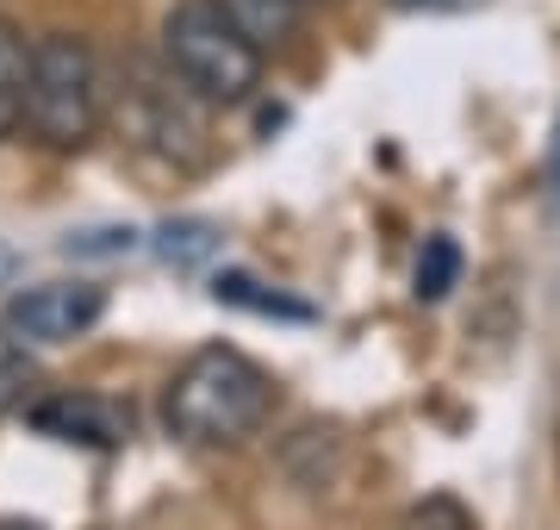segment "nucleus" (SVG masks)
I'll use <instances>...</instances> for the list:
<instances>
[{"label":"nucleus","mask_w":560,"mask_h":530,"mask_svg":"<svg viewBox=\"0 0 560 530\" xmlns=\"http://www.w3.org/2000/svg\"><path fill=\"white\" fill-rule=\"evenodd\" d=\"M275 375L231 344H200L162 388V425L194 449H224L275 418Z\"/></svg>","instance_id":"1"},{"label":"nucleus","mask_w":560,"mask_h":530,"mask_svg":"<svg viewBox=\"0 0 560 530\" xmlns=\"http://www.w3.org/2000/svg\"><path fill=\"white\" fill-rule=\"evenodd\" d=\"M106 125V69L81 32L32 38V88H25V131L44 150H88Z\"/></svg>","instance_id":"2"},{"label":"nucleus","mask_w":560,"mask_h":530,"mask_svg":"<svg viewBox=\"0 0 560 530\" xmlns=\"http://www.w3.org/2000/svg\"><path fill=\"white\" fill-rule=\"evenodd\" d=\"M162 62L206 106H243L261 88V50L224 20L219 0H175L162 13Z\"/></svg>","instance_id":"3"},{"label":"nucleus","mask_w":560,"mask_h":530,"mask_svg":"<svg viewBox=\"0 0 560 530\" xmlns=\"http://www.w3.org/2000/svg\"><path fill=\"white\" fill-rule=\"evenodd\" d=\"M206 113L212 106L180 82L168 62H131L125 76V94H119V119L125 131L150 150H162L168 163H200L206 157Z\"/></svg>","instance_id":"4"},{"label":"nucleus","mask_w":560,"mask_h":530,"mask_svg":"<svg viewBox=\"0 0 560 530\" xmlns=\"http://www.w3.org/2000/svg\"><path fill=\"white\" fill-rule=\"evenodd\" d=\"M106 312V287L94 281H38L20 287L7 300V319L0 325L13 331L20 344H75L81 331H94Z\"/></svg>","instance_id":"5"},{"label":"nucleus","mask_w":560,"mask_h":530,"mask_svg":"<svg viewBox=\"0 0 560 530\" xmlns=\"http://www.w3.org/2000/svg\"><path fill=\"white\" fill-rule=\"evenodd\" d=\"M38 437H57V443H81V449H125L131 443V406L106 400V393H38L25 406Z\"/></svg>","instance_id":"6"},{"label":"nucleus","mask_w":560,"mask_h":530,"mask_svg":"<svg viewBox=\"0 0 560 530\" xmlns=\"http://www.w3.org/2000/svg\"><path fill=\"white\" fill-rule=\"evenodd\" d=\"M25 88H32V38L0 13V138L25 131Z\"/></svg>","instance_id":"7"},{"label":"nucleus","mask_w":560,"mask_h":530,"mask_svg":"<svg viewBox=\"0 0 560 530\" xmlns=\"http://www.w3.org/2000/svg\"><path fill=\"white\" fill-rule=\"evenodd\" d=\"M219 7H224V20H231L243 38L256 44L261 57H268L275 44L293 38V32H300V20H305V0H219Z\"/></svg>","instance_id":"8"},{"label":"nucleus","mask_w":560,"mask_h":530,"mask_svg":"<svg viewBox=\"0 0 560 530\" xmlns=\"http://www.w3.org/2000/svg\"><path fill=\"white\" fill-rule=\"evenodd\" d=\"M219 250H224V231L212 219H168L156 231V256L175 268V275H200Z\"/></svg>","instance_id":"9"},{"label":"nucleus","mask_w":560,"mask_h":530,"mask_svg":"<svg viewBox=\"0 0 560 530\" xmlns=\"http://www.w3.org/2000/svg\"><path fill=\"white\" fill-rule=\"evenodd\" d=\"M38 400V362L25 356V344L0 325V418H13Z\"/></svg>","instance_id":"10"},{"label":"nucleus","mask_w":560,"mask_h":530,"mask_svg":"<svg viewBox=\"0 0 560 530\" xmlns=\"http://www.w3.org/2000/svg\"><path fill=\"white\" fill-rule=\"evenodd\" d=\"M212 300H219V307L261 312V319H312V307H305V300L268 293V287H261V281H249V275H219V281H212Z\"/></svg>","instance_id":"11"},{"label":"nucleus","mask_w":560,"mask_h":530,"mask_svg":"<svg viewBox=\"0 0 560 530\" xmlns=\"http://www.w3.org/2000/svg\"><path fill=\"white\" fill-rule=\"evenodd\" d=\"M138 250L143 231H131V224H94V231L62 238V256H75V263H119V256H138Z\"/></svg>","instance_id":"12"},{"label":"nucleus","mask_w":560,"mask_h":530,"mask_svg":"<svg viewBox=\"0 0 560 530\" xmlns=\"http://www.w3.org/2000/svg\"><path fill=\"white\" fill-rule=\"evenodd\" d=\"M460 281V244L455 238H430L418 256V300H442Z\"/></svg>","instance_id":"13"},{"label":"nucleus","mask_w":560,"mask_h":530,"mask_svg":"<svg viewBox=\"0 0 560 530\" xmlns=\"http://www.w3.org/2000/svg\"><path fill=\"white\" fill-rule=\"evenodd\" d=\"M399 530H480V525H474V511L460 506V499H448V493H430L423 506L405 511Z\"/></svg>","instance_id":"14"},{"label":"nucleus","mask_w":560,"mask_h":530,"mask_svg":"<svg viewBox=\"0 0 560 530\" xmlns=\"http://www.w3.org/2000/svg\"><path fill=\"white\" fill-rule=\"evenodd\" d=\"M386 7H399V13H467L480 0H386Z\"/></svg>","instance_id":"15"},{"label":"nucleus","mask_w":560,"mask_h":530,"mask_svg":"<svg viewBox=\"0 0 560 530\" xmlns=\"http://www.w3.org/2000/svg\"><path fill=\"white\" fill-rule=\"evenodd\" d=\"M20 250H13V244H0V287H13V281H20Z\"/></svg>","instance_id":"16"},{"label":"nucleus","mask_w":560,"mask_h":530,"mask_svg":"<svg viewBox=\"0 0 560 530\" xmlns=\"http://www.w3.org/2000/svg\"><path fill=\"white\" fill-rule=\"evenodd\" d=\"M548 187H555V200H560V131H555V150H548Z\"/></svg>","instance_id":"17"},{"label":"nucleus","mask_w":560,"mask_h":530,"mask_svg":"<svg viewBox=\"0 0 560 530\" xmlns=\"http://www.w3.org/2000/svg\"><path fill=\"white\" fill-rule=\"evenodd\" d=\"M0 530H44V525H32V518H0Z\"/></svg>","instance_id":"18"}]
</instances>
